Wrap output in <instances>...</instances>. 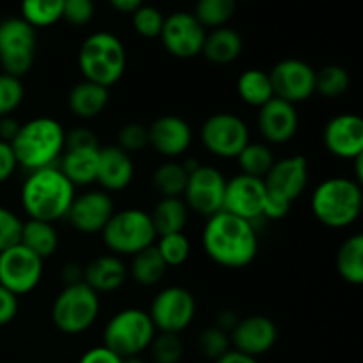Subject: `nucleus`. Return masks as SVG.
<instances>
[{"mask_svg": "<svg viewBox=\"0 0 363 363\" xmlns=\"http://www.w3.org/2000/svg\"><path fill=\"white\" fill-rule=\"evenodd\" d=\"M202 247L213 262L222 268L240 269L250 264L259 250L252 222L220 211L209 216L202 230Z\"/></svg>", "mask_w": 363, "mask_h": 363, "instance_id": "f257e3e1", "label": "nucleus"}, {"mask_svg": "<svg viewBox=\"0 0 363 363\" xmlns=\"http://www.w3.org/2000/svg\"><path fill=\"white\" fill-rule=\"evenodd\" d=\"M74 199V186L57 167L34 170L21 186V206L28 218L57 222L67 216Z\"/></svg>", "mask_w": 363, "mask_h": 363, "instance_id": "f03ea898", "label": "nucleus"}, {"mask_svg": "<svg viewBox=\"0 0 363 363\" xmlns=\"http://www.w3.org/2000/svg\"><path fill=\"white\" fill-rule=\"evenodd\" d=\"M18 167L28 172L52 167L66 147V131L52 117H35L21 124L11 142Z\"/></svg>", "mask_w": 363, "mask_h": 363, "instance_id": "7ed1b4c3", "label": "nucleus"}, {"mask_svg": "<svg viewBox=\"0 0 363 363\" xmlns=\"http://www.w3.org/2000/svg\"><path fill=\"white\" fill-rule=\"evenodd\" d=\"M362 186L350 177H330L312 194L311 208L319 223L330 229H346L362 213Z\"/></svg>", "mask_w": 363, "mask_h": 363, "instance_id": "20e7f679", "label": "nucleus"}, {"mask_svg": "<svg viewBox=\"0 0 363 363\" xmlns=\"http://www.w3.org/2000/svg\"><path fill=\"white\" fill-rule=\"evenodd\" d=\"M78 66L85 80L110 89L126 71V48L112 32H94L82 43Z\"/></svg>", "mask_w": 363, "mask_h": 363, "instance_id": "39448f33", "label": "nucleus"}, {"mask_svg": "<svg viewBox=\"0 0 363 363\" xmlns=\"http://www.w3.org/2000/svg\"><path fill=\"white\" fill-rule=\"evenodd\" d=\"M264 216L280 220L289 213L291 204L305 191L308 183V163L303 156H289L273 163L264 179Z\"/></svg>", "mask_w": 363, "mask_h": 363, "instance_id": "423d86ee", "label": "nucleus"}, {"mask_svg": "<svg viewBox=\"0 0 363 363\" xmlns=\"http://www.w3.org/2000/svg\"><path fill=\"white\" fill-rule=\"evenodd\" d=\"M101 236L103 243L116 255H135L158 240L151 215L137 208L113 213Z\"/></svg>", "mask_w": 363, "mask_h": 363, "instance_id": "0eeeda50", "label": "nucleus"}, {"mask_svg": "<svg viewBox=\"0 0 363 363\" xmlns=\"http://www.w3.org/2000/svg\"><path fill=\"white\" fill-rule=\"evenodd\" d=\"M98 293L85 282L69 284L57 294L52 305V321L66 335H78L91 328L99 315Z\"/></svg>", "mask_w": 363, "mask_h": 363, "instance_id": "6e6552de", "label": "nucleus"}, {"mask_svg": "<svg viewBox=\"0 0 363 363\" xmlns=\"http://www.w3.org/2000/svg\"><path fill=\"white\" fill-rule=\"evenodd\" d=\"M155 337L156 328L147 312L140 308H124L106 323L103 346L121 358L140 357V353L149 350Z\"/></svg>", "mask_w": 363, "mask_h": 363, "instance_id": "1a4fd4ad", "label": "nucleus"}, {"mask_svg": "<svg viewBox=\"0 0 363 363\" xmlns=\"http://www.w3.org/2000/svg\"><path fill=\"white\" fill-rule=\"evenodd\" d=\"M38 38L35 28L23 18L0 21V66L4 73L21 78L34 66Z\"/></svg>", "mask_w": 363, "mask_h": 363, "instance_id": "9d476101", "label": "nucleus"}, {"mask_svg": "<svg viewBox=\"0 0 363 363\" xmlns=\"http://www.w3.org/2000/svg\"><path fill=\"white\" fill-rule=\"evenodd\" d=\"M195 312L197 303L194 294L184 287L170 286L156 294L147 314L160 333L179 335L191 325Z\"/></svg>", "mask_w": 363, "mask_h": 363, "instance_id": "9b49d317", "label": "nucleus"}, {"mask_svg": "<svg viewBox=\"0 0 363 363\" xmlns=\"http://www.w3.org/2000/svg\"><path fill=\"white\" fill-rule=\"evenodd\" d=\"M201 140L211 155L223 160L238 158L250 142V131L241 117L230 112L213 113L201 128Z\"/></svg>", "mask_w": 363, "mask_h": 363, "instance_id": "f8f14e48", "label": "nucleus"}, {"mask_svg": "<svg viewBox=\"0 0 363 363\" xmlns=\"http://www.w3.org/2000/svg\"><path fill=\"white\" fill-rule=\"evenodd\" d=\"M43 259L18 243L0 252V286L16 296H23L39 286Z\"/></svg>", "mask_w": 363, "mask_h": 363, "instance_id": "ddd939ff", "label": "nucleus"}, {"mask_svg": "<svg viewBox=\"0 0 363 363\" xmlns=\"http://www.w3.org/2000/svg\"><path fill=\"white\" fill-rule=\"evenodd\" d=\"M225 176L218 169L209 165H199L188 174V183L184 188V199L188 209H194L199 215H216L223 208V194H225Z\"/></svg>", "mask_w": 363, "mask_h": 363, "instance_id": "4468645a", "label": "nucleus"}, {"mask_svg": "<svg viewBox=\"0 0 363 363\" xmlns=\"http://www.w3.org/2000/svg\"><path fill=\"white\" fill-rule=\"evenodd\" d=\"M206 34L208 32L199 23L194 13L179 11V13H172L165 18L160 39L172 57L191 59V57L202 53Z\"/></svg>", "mask_w": 363, "mask_h": 363, "instance_id": "2eb2a0df", "label": "nucleus"}, {"mask_svg": "<svg viewBox=\"0 0 363 363\" xmlns=\"http://www.w3.org/2000/svg\"><path fill=\"white\" fill-rule=\"evenodd\" d=\"M273 94L287 103L307 101L315 92V71L300 59H284L269 71Z\"/></svg>", "mask_w": 363, "mask_h": 363, "instance_id": "dca6fc26", "label": "nucleus"}, {"mask_svg": "<svg viewBox=\"0 0 363 363\" xmlns=\"http://www.w3.org/2000/svg\"><path fill=\"white\" fill-rule=\"evenodd\" d=\"M264 206L266 188L264 181L259 177L240 174L225 183L222 211L230 213L247 222H254L264 216Z\"/></svg>", "mask_w": 363, "mask_h": 363, "instance_id": "f3484780", "label": "nucleus"}, {"mask_svg": "<svg viewBox=\"0 0 363 363\" xmlns=\"http://www.w3.org/2000/svg\"><path fill=\"white\" fill-rule=\"evenodd\" d=\"M116 213L110 195L103 190H91L73 199L66 218L71 225L84 234L101 233Z\"/></svg>", "mask_w": 363, "mask_h": 363, "instance_id": "a211bd4d", "label": "nucleus"}, {"mask_svg": "<svg viewBox=\"0 0 363 363\" xmlns=\"http://www.w3.org/2000/svg\"><path fill=\"white\" fill-rule=\"evenodd\" d=\"M229 337L234 350L257 358L275 346L279 339V330L275 323L266 315H250V318L240 319Z\"/></svg>", "mask_w": 363, "mask_h": 363, "instance_id": "6ab92c4d", "label": "nucleus"}, {"mask_svg": "<svg viewBox=\"0 0 363 363\" xmlns=\"http://www.w3.org/2000/svg\"><path fill=\"white\" fill-rule=\"evenodd\" d=\"M325 145L333 156L354 160L363 155V121L357 113H340L325 126Z\"/></svg>", "mask_w": 363, "mask_h": 363, "instance_id": "aec40b11", "label": "nucleus"}, {"mask_svg": "<svg viewBox=\"0 0 363 363\" xmlns=\"http://www.w3.org/2000/svg\"><path fill=\"white\" fill-rule=\"evenodd\" d=\"M300 126L296 106L280 98L269 99L259 108L257 128L269 144H287Z\"/></svg>", "mask_w": 363, "mask_h": 363, "instance_id": "412c9836", "label": "nucleus"}, {"mask_svg": "<svg viewBox=\"0 0 363 363\" xmlns=\"http://www.w3.org/2000/svg\"><path fill=\"white\" fill-rule=\"evenodd\" d=\"M149 145L165 158L184 155L191 145V128L183 117L162 116L147 128Z\"/></svg>", "mask_w": 363, "mask_h": 363, "instance_id": "4be33fe9", "label": "nucleus"}, {"mask_svg": "<svg viewBox=\"0 0 363 363\" xmlns=\"http://www.w3.org/2000/svg\"><path fill=\"white\" fill-rule=\"evenodd\" d=\"M135 165L131 156L117 145L99 147L98 170H96V183L103 191H121L128 188L133 181Z\"/></svg>", "mask_w": 363, "mask_h": 363, "instance_id": "5701e85b", "label": "nucleus"}, {"mask_svg": "<svg viewBox=\"0 0 363 363\" xmlns=\"http://www.w3.org/2000/svg\"><path fill=\"white\" fill-rule=\"evenodd\" d=\"M128 268L117 255H101L84 268V282L94 293H113L124 286Z\"/></svg>", "mask_w": 363, "mask_h": 363, "instance_id": "b1692460", "label": "nucleus"}, {"mask_svg": "<svg viewBox=\"0 0 363 363\" xmlns=\"http://www.w3.org/2000/svg\"><path fill=\"white\" fill-rule=\"evenodd\" d=\"M99 147H80L66 149L60 162V172L69 179V183L77 186H89L96 181L98 170Z\"/></svg>", "mask_w": 363, "mask_h": 363, "instance_id": "393cba45", "label": "nucleus"}, {"mask_svg": "<svg viewBox=\"0 0 363 363\" xmlns=\"http://www.w3.org/2000/svg\"><path fill=\"white\" fill-rule=\"evenodd\" d=\"M108 99V89L84 80L71 89L69 96H67V105H69L73 116L80 117V119H94L106 108Z\"/></svg>", "mask_w": 363, "mask_h": 363, "instance_id": "a878e982", "label": "nucleus"}, {"mask_svg": "<svg viewBox=\"0 0 363 363\" xmlns=\"http://www.w3.org/2000/svg\"><path fill=\"white\" fill-rule=\"evenodd\" d=\"M243 50V39L240 32L229 27L213 28L209 34H206L204 46H202V55L213 64H230L241 55Z\"/></svg>", "mask_w": 363, "mask_h": 363, "instance_id": "bb28decb", "label": "nucleus"}, {"mask_svg": "<svg viewBox=\"0 0 363 363\" xmlns=\"http://www.w3.org/2000/svg\"><path fill=\"white\" fill-rule=\"evenodd\" d=\"M20 243L25 248L41 257L43 261L52 257L59 247V234L53 223L41 222V220L28 218L21 227Z\"/></svg>", "mask_w": 363, "mask_h": 363, "instance_id": "cd10ccee", "label": "nucleus"}, {"mask_svg": "<svg viewBox=\"0 0 363 363\" xmlns=\"http://www.w3.org/2000/svg\"><path fill=\"white\" fill-rule=\"evenodd\" d=\"M188 206L181 197H162L151 215L152 225L158 236L183 233L188 222Z\"/></svg>", "mask_w": 363, "mask_h": 363, "instance_id": "c85d7f7f", "label": "nucleus"}, {"mask_svg": "<svg viewBox=\"0 0 363 363\" xmlns=\"http://www.w3.org/2000/svg\"><path fill=\"white\" fill-rule=\"evenodd\" d=\"M337 272L351 286L363 284V236L353 234L347 238L337 254Z\"/></svg>", "mask_w": 363, "mask_h": 363, "instance_id": "c756f323", "label": "nucleus"}, {"mask_svg": "<svg viewBox=\"0 0 363 363\" xmlns=\"http://www.w3.org/2000/svg\"><path fill=\"white\" fill-rule=\"evenodd\" d=\"M167 269H169V266L165 264L155 245L135 254L130 266V273L133 280L144 287H151L162 282Z\"/></svg>", "mask_w": 363, "mask_h": 363, "instance_id": "7c9ffc66", "label": "nucleus"}, {"mask_svg": "<svg viewBox=\"0 0 363 363\" xmlns=\"http://www.w3.org/2000/svg\"><path fill=\"white\" fill-rule=\"evenodd\" d=\"M236 89L241 101L250 106H257V108L275 98L269 74L262 69H247L245 73H241L238 78Z\"/></svg>", "mask_w": 363, "mask_h": 363, "instance_id": "2f4dec72", "label": "nucleus"}, {"mask_svg": "<svg viewBox=\"0 0 363 363\" xmlns=\"http://www.w3.org/2000/svg\"><path fill=\"white\" fill-rule=\"evenodd\" d=\"M188 183V172L183 163L165 162L152 174V186L162 197H179L184 194Z\"/></svg>", "mask_w": 363, "mask_h": 363, "instance_id": "473e14b6", "label": "nucleus"}, {"mask_svg": "<svg viewBox=\"0 0 363 363\" xmlns=\"http://www.w3.org/2000/svg\"><path fill=\"white\" fill-rule=\"evenodd\" d=\"M64 0H21V18L34 28L52 27L62 20Z\"/></svg>", "mask_w": 363, "mask_h": 363, "instance_id": "72a5a7b5", "label": "nucleus"}, {"mask_svg": "<svg viewBox=\"0 0 363 363\" xmlns=\"http://www.w3.org/2000/svg\"><path fill=\"white\" fill-rule=\"evenodd\" d=\"M236 160L241 167V174L259 177V179H264L275 163L272 149L261 142H248Z\"/></svg>", "mask_w": 363, "mask_h": 363, "instance_id": "f704fd0d", "label": "nucleus"}, {"mask_svg": "<svg viewBox=\"0 0 363 363\" xmlns=\"http://www.w3.org/2000/svg\"><path fill=\"white\" fill-rule=\"evenodd\" d=\"M236 0H197L194 16L204 28L225 27L236 13Z\"/></svg>", "mask_w": 363, "mask_h": 363, "instance_id": "c9c22d12", "label": "nucleus"}, {"mask_svg": "<svg viewBox=\"0 0 363 363\" xmlns=\"http://www.w3.org/2000/svg\"><path fill=\"white\" fill-rule=\"evenodd\" d=\"M350 73L339 64H330V66L323 67L319 73H315V92H319L323 98H339L350 89Z\"/></svg>", "mask_w": 363, "mask_h": 363, "instance_id": "e433bc0d", "label": "nucleus"}, {"mask_svg": "<svg viewBox=\"0 0 363 363\" xmlns=\"http://www.w3.org/2000/svg\"><path fill=\"white\" fill-rule=\"evenodd\" d=\"M155 247L169 268L183 266L184 262L188 261V257H190L191 250L190 240H188L184 233H174L165 234V236H158V241L155 243Z\"/></svg>", "mask_w": 363, "mask_h": 363, "instance_id": "4c0bfd02", "label": "nucleus"}, {"mask_svg": "<svg viewBox=\"0 0 363 363\" xmlns=\"http://www.w3.org/2000/svg\"><path fill=\"white\" fill-rule=\"evenodd\" d=\"M149 347H151L155 363H179L184 353L179 335H174V333H160L152 339Z\"/></svg>", "mask_w": 363, "mask_h": 363, "instance_id": "58836bf2", "label": "nucleus"}, {"mask_svg": "<svg viewBox=\"0 0 363 363\" xmlns=\"http://www.w3.org/2000/svg\"><path fill=\"white\" fill-rule=\"evenodd\" d=\"M163 21H165V16L152 6H140L131 14V23H133L135 32L147 39L160 38Z\"/></svg>", "mask_w": 363, "mask_h": 363, "instance_id": "ea45409f", "label": "nucleus"}, {"mask_svg": "<svg viewBox=\"0 0 363 363\" xmlns=\"http://www.w3.org/2000/svg\"><path fill=\"white\" fill-rule=\"evenodd\" d=\"M23 96L25 89L20 78L0 73V119L11 116L21 105Z\"/></svg>", "mask_w": 363, "mask_h": 363, "instance_id": "a19ab883", "label": "nucleus"}, {"mask_svg": "<svg viewBox=\"0 0 363 363\" xmlns=\"http://www.w3.org/2000/svg\"><path fill=\"white\" fill-rule=\"evenodd\" d=\"M199 350L206 358L216 360V358H220L230 350L229 333L216 328V326L202 330V333L199 335Z\"/></svg>", "mask_w": 363, "mask_h": 363, "instance_id": "79ce46f5", "label": "nucleus"}, {"mask_svg": "<svg viewBox=\"0 0 363 363\" xmlns=\"http://www.w3.org/2000/svg\"><path fill=\"white\" fill-rule=\"evenodd\" d=\"M145 145H149V133L144 124L128 123L117 133V147L126 151L128 155L142 151Z\"/></svg>", "mask_w": 363, "mask_h": 363, "instance_id": "37998d69", "label": "nucleus"}, {"mask_svg": "<svg viewBox=\"0 0 363 363\" xmlns=\"http://www.w3.org/2000/svg\"><path fill=\"white\" fill-rule=\"evenodd\" d=\"M21 227H23V222L20 216L0 206V252L20 243Z\"/></svg>", "mask_w": 363, "mask_h": 363, "instance_id": "c03bdc74", "label": "nucleus"}, {"mask_svg": "<svg viewBox=\"0 0 363 363\" xmlns=\"http://www.w3.org/2000/svg\"><path fill=\"white\" fill-rule=\"evenodd\" d=\"M94 16V0H64L62 20L69 25L82 27Z\"/></svg>", "mask_w": 363, "mask_h": 363, "instance_id": "a18cd8bd", "label": "nucleus"}, {"mask_svg": "<svg viewBox=\"0 0 363 363\" xmlns=\"http://www.w3.org/2000/svg\"><path fill=\"white\" fill-rule=\"evenodd\" d=\"M18 162L9 142L0 140V184L6 183L16 172Z\"/></svg>", "mask_w": 363, "mask_h": 363, "instance_id": "49530a36", "label": "nucleus"}, {"mask_svg": "<svg viewBox=\"0 0 363 363\" xmlns=\"http://www.w3.org/2000/svg\"><path fill=\"white\" fill-rule=\"evenodd\" d=\"M18 314V296L0 286V326H6L16 318Z\"/></svg>", "mask_w": 363, "mask_h": 363, "instance_id": "de8ad7c7", "label": "nucleus"}, {"mask_svg": "<svg viewBox=\"0 0 363 363\" xmlns=\"http://www.w3.org/2000/svg\"><path fill=\"white\" fill-rule=\"evenodd\" d=\"M80 147H99L98 138L87 128H77V130L66 133V147L64 149H80Z\"/></svg>", "mask_w": 363, "mask_h": 363, "instance_id": "09e8293b", "label": "nucleus"}, {"mask_svg": "<svg viewBox=\"0 0 363 363\" xmlns=\"http://www.w3.org/2000/svg\"><path fill=\"white\" fill-rule=\"evenodd\" d=\"M78 363H123V358L106 346H96L85 351Z\"/></svg>", "mask_w": 363, "mask_h": 363, "instance_id": "8fccbe9b", "label": "nucleus"}, {"mask_svg": "<svg viewBox=\"0 0 363 363\" xmlns=\"http://www.w3.org/2000/svg\"><path fill=\"white\" fill-rule=\"evenodd\" d=\"M20 126L21 124L18 123L16 119H13L11 116L2 117V119H0V140L9 142L11 144V142H13V138L16 137Z\"/></svg>", "mask_w": 363, "mask_h": 363, "instance_id": "3c124183", "label": "nucleus"}, {"mask_svg": "<svg viewBox=\"0 0 363 363\" xmlns=\"http://www.w3.org/2000/svg\"><path fill=\"white\" fill-rule=\"evenodd\" d=\"M62 280L66 286H69V284H78V282H84V268L78 264H74V262H71V264H66L62 268Z\"/></svg>", "mask_w": 363, "mask_h": 363, "instance_id": "603ef678", "label": "nucleus"}, {"mask_svg": "<svg viewBox=\"0 0 363 363\" xmlns=\"http://www.w3.org/2000/svg\"><path fill=\"white\" fill-rule=\"evenodd\" d=\"M215 363H259L257 358L248 357V354L241 353V351L229 350L225 354H222L220 358H216Z\"/></svg>", "mask_w": 363, "mask_h": 363, "instance_id": "864d4df0", "label": "nucleus"}, {"mask_svg": "<svg viewBox=\"0 0 363 363\" xmlns=\"http://www.w3.org/2000/svg\"><path fill=\"white\" fill-rule=\"evenodd\" d=\"M238 321H240V319H238V315L234 314V312L222 311L218 314V318H216V328H220V330H223V332L230 333V332H233L234 326L238 325Z\"/></svg>", "mask_w": 363, "mask_h": 363, "instance_id": "5fc2aeb1", "label": "nucleus"}, {"mask_svg": "<svg viewBox=\"0 0 363 363\" xmlns=\"http://www.w3.org/2000/svg\"><path fill=\"white\" fill-rule=\"evenodd\" d=\"M108 2L113 9L126 14H133L138 7L144 6V0H108Z\"/></svg>", "mask_w": 363, "mask_h": 363, "instance_id": "6e6d98bb", "label": "nucleus"}, {"mask_svg": "<svg viewBox=\"0 0 363 363\" xmlns=\"http://www.w3.org/2000/svg\"><path fill=\"white\" fill-rule=\"evenodd\" d=\"M123 363H145L140 357H128L123 358Z\"/></svg>", "mask_w": 363, "mask_h": 363, "instance_id": "4d7b16f0", "label": "nucleus"}]
</instances>
